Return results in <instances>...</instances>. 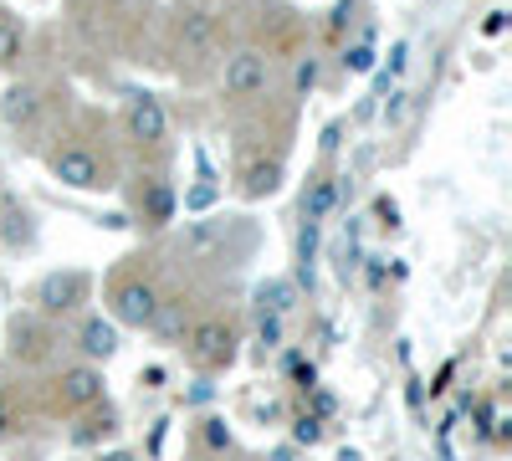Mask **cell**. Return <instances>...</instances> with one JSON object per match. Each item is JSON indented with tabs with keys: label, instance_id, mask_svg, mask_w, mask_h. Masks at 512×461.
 Wrapping results in <instances>:
<instances>
[{
	"label": "cell",
	"instance_id": "cell-1",
	"mask_svg": "<svg viewBox=\"0 0 512 461\" xmlns=\"http://www.w3.org/2000/svg\"><path fill=\"white\" fill-rule=\"evenodd\" d=\"M256 251V226L246 216H205L175 236V257L185 267H241Z\"/></svg>",
	"mask_w": 512,
	"mask_h": 461
},
{
	"label": "cell",
	"instance_id": "cell-2",
	"mask_svg": "<svg viewBox=\"0 0 512 461\" xmlns=\"http://www.w3.org/2000/svg\"><path fill=\"white\" fill-rule=\"evenodd\" d=\"M47 170H52L57 185L82 190V195L118 185V159H113V149H98L93 134H62L47 149Z\"/></svg>",
	"mask_w": 512,
	"mask_h": 461
},
{
	"label": "cell",
	"instance_id": "cell-3",
	"mask_svg": "<svg viewBox=\"0 0 512 461\" xmlns=\"http://www.w3.org/2000/svg\"><path fill=\"white\" fill-rule=\"evenodd\" d=\"M159 298H164V287L144 267V257H123V267L108 277V292H103L108 318L118 328H134V333H149V323L159 313Z\"/></svg>",
	"mask_w": 512,
	"mask_h": 461
},
{
	"label": "cell",
	"instance_id": "cell-4",
	"mask_svg": "<svg viewBox=\"0 0 512 461\" xmlns=\"http://www.w3.org/2000/svg\"><path fill=\"white\" fill-rule=\"evenodd\" d=\"M221 52V16L205 6V0H180L169 11V57L175 67L190 62V77H200Z\"/></svg>",
	"mask_w": 512,
	"mask_h": 461
},
{
	"label": "cell",
	"instance_id": "cell-5",
	"mask_svg": "<svg viewBox=\"0 0 512 461\" xmlns=\"http://www.w3.org/2000/svg\"><path fill=\"white\" fill-rule=\"evenodd\" d=\"M236 344H241V333H236V323L231 318H221V313H200L195 323H190V333H185V364L195 369V374H226L231 364H236Z\"/></svg>",
	"mask_w": 512,
	"mask_h": 461
},
{
	"label": "cell",
	"instance_id": "cell-6",
	"mask_svg": "<svg viewBox=\"0 0 512 461\" xmlns=\"http://www.w3.org/2000/svg\"><path fill=\"white\" fill-rule=\"evenodd\" d=\"M272 88V57L256 47V41H241L221 57V98L231 108H246V103H262Z\"/></svg>",
	"mask_w": 512,
	"mask_h": 461
},
{
	"label": "cell",
	"instance_id": "cell-7",
	"mask_svg": "<svg viewBox=\"0 0 512 461\" xmlns=\"http://www.w3.org/2000/svg\"><path fill=\"white\" fill-rule=\"evenodd\" d=\"M88 303H93V272H82V267L47 272V277H36V287H31V308L41 318H52V323L77 318Z\"/></svg>",
	"mask_w": 512,
	"mask_h": 461
},
{
	"label": "cell",
	"instance_id": "cell-8",
	"mask_svg": "<svg viewBox=\"0 0 512 461\" xmlns=\"http://www.w3.org/2000/svg\"><path fill=\"white\" fill-rule=\"evenodd\" d=\"M128 211H134V226L144 231H164L175 226L180 216V190L164 170H149V175H134V190H128Z\"/></svg>",
	"mask_w": 512,
	"mask_h": 461
},
{
	"label": "cell",
	"instance_id": "cell-9",
	"mask_svg": "<svg viewBox=\"0 0 512 461\" xmlns=\"http://www.w3.org/2000/svg\"><path fill=\"white\" fill-rule=\"evenodd\" d=\"M118 134L134 144V149H144V154L164 149V139H169V108L154 93H144V88L128 93L123 108H118Z\"/></svg>",
	"mask_w": 512,
	"mask_h": 461
},
{
	"label": "cell",
	"instance_id": "cell-10",
	"mask_svg": "<svg viewBox=\"0 0 512 461\" xmlns=\"http://www.w3.org/2000/svg\"><path fill=\"white\" fill-rule=\"evenodd\" d=\"M6 339H11V359L26 364V369L47 364V359L57 354V344H62V339H57V323H52V318H41L36 308H26V313L11 318Z\"/></svg>",
	"mask_w": 512,
	"mask_h": 461
},
{
	"label": "cell",
	"instance_id": "cell-11",
	"mask_svg": "<svg viewBox=\"0 0 512 461\" xmlns=\"http://www.w3.org/2000/svg\"><path fill=\"white\" fill-rule=\"evenodd\" d=\"M108 395V380H103V369L98 364H67L57 380H52V410H62V415H82L88 405H98Z\"/></svg>",
	"mask_w": 512,
	"mask_h": 461
},
{
	"label": "cell",
	"instance_id": "cell-12",
	"mask_svg": "<svg viewBox=\"0 0 512 461\" xmlns=\"http://www.w3.org/2000/svg\"><path fill=\"white\" fill-rule=\"evenodd\" d=\"M282 180H287V159H282V149H241V159H236V195L241 200H267V195H277L282 190Z\"/></svg>",
	"mask_w": 512,
	"mask_h": 461
},
{
	"label": "cell",
	"instance_id": "cell-13",
	"mask_svg": "<svg viewBox=\"0 0 512 461\" xmlns=\"http://www.w3.org/2000/svg\"><path fill=\"white\" fill-rule=\"evenodd\" d=\"M41 113H47V98H41L36 82H11V88L0 93V123H6L11 134L41 129Z\"/></svg>",
	"mask_w": 512,
	"mask_h": 461
},
{
	"label": "cell",
	"instance_id": "cell-14",
	"mask_svg": "<svg viewBox=\"0 0 512 461\" xmlns=\"http://www.w3.org/2000/svg\"><path fill=\"white\" fill-rule=\"evenodd\" d=\"M338 205H344V185H338V175L328 170H313L308 175V185H303V195H297V211H303V221H313V226H323Z\"/></svg>",
	"mask_w": 512,
	"mask_h": 461
},
{
	"label": "cell",
	"instance_id": "cell-15",
	"mask_svg": "<svg viewBox=\"0 0 512 461\" xmlns=\"http://www.w3.org/2000/svg\"><path fill=\"white\" fill-rule=\"evenodd\" d=\"M77 354L88 359V364H108L118 354V323L113 318H98V313L77 318Z\"/></svg>",
	"mask_w": 512,
	"mask_h": 461
},
{
	"label": "cell",
	"instance_id": "cell-16",
	"mask_svg": "<svg viewBox=\"0 0 512 461\" xmlns=\"http://www.w3.org/2000/svg\"><path fill=\"white\" fill-rule=\"evenodd\" d=\"M190 323H195V313H190V298H185V292H164V298H159V313H154V323H149V333H154L159 344H185Z\"/></svg>",
	"mask_w": 512,
	"mask_h": 461
},
{
	"label": "cell",
	"instance_id": "cell-17",
	"mask_svg": "<svg viewBox=\"0 0 512 461\" xmlns=\"http://www.w3.org/2000/svg\"><path fill=\"white\" fill-rule=\"evenodd\" d=\"M82 415H88V421H82V426L72 431V441H77V446H93V441H103V436H113V431H118V410H113L108 400L88 405Z\"/></svg>",
	"mask_w": 512,
	"mask_h": 461
},
{
	"label": "cell",
	"instance_id": "cell-18",
	"mask_svg": "<svg viewBox=\"0 0 512 461\" xmlns=\"http://www.w3.org/2000/svg\"><path fill=\"white\" fill-rule=\"evenodd\" d=\"M0 241L6 246H31V211L21 200H0Z\"/></svg>",
	"mask_w": 512,
	"mask_h": 461
},
{
	"label": "cell",
	"instance_id": "cell-19",
	"mask_svg": "<svg viewBox=\"0 0 512 461\" xmlns=\"http://www.w3.org/2000/svg\"><path fill=\"white\" fill-rule=\"evenodd\" d=\"M21 57H26V26L11 11H0V72H11Z\"/></svg>",
	"mask_w": 512,
	"mask_h": 461
},
{
	"label": "cell",
	"instance_id": "cell-20",
	"mask_svg": "<svg viewBox=\"0 0 512 461\" xmlns=\"http://www.w3.org/2000/svg\"><path fill=\"white\" fill-rule=\"evenodd\" d=\"M364 21V0H338L333 6V21H328V36L344 41V26H359Z\"/></svg>",
	"mask_w": 512,
	"mask_h": 461
},
{
	"label": "cell",
	"instance_id": "cell-21",
	"mask_svg": "<svg viewBox=\"0 0 512 461\" xmlns=\"http://www.w3.org/2000/svg\"><path fill=\"white\" fill-rule=\"evenodd\" d=\"M256 298H262V313H282V318H287V308H292V282H267Z\"/></svg>",
	"mask_w": 512,
	"mask_h": 461
},
{
	"label": "cell",
	"instance_id": "cell-22",
	"mask_svg": "<svg viewBox=\"0 0 512 461\" xmlns=\"http://www.w3.org/2000/svg\"><path fill=\"white\" fill-rule=\"evenodd\" d=\"M292 441H297V446H318V441H323V421H318L313 410H303V415L292 421Z\"/></svg>",
	"mask_w": 512,
	"mask_h": 461
},
{
	"label": "cell",
	"instance_id": "cell-23",
	"mask_svg": "<svg viewBox=\"0 0 512 461\" xmlns=\"http://www.w3.org/2000/svg\"><path fill=\"white\" fill-rule=\"evenodd\" d=\"M374 226H379L384 236H390V231H400V205H395L390 195H379V200H374Z\"/></svg>",
	"mask_w": 512,
	"mask_h": 461
},
{
	"label": "cell",
	"instance_id": "cell-24",
	"mask_svg": "<svg viewBox=\"0 0 512 461\" xmlns=\"http://www.w3.org/2000/svg\"><path fill=\"white\" fill-rule=\"evenodd\" d=\"M344 67L349 72H369L374 67V47H369V41H349V47H344Z\"/></svg>",
	"mask_w": 512,
	"mask_h": 461
},
{
	"label": "cell",
	"instance_id": "cell-25",
	"mask_svg": "<svg viewBox=\"0 0 512 461\" xmlns=\"http://www.w3.org/2000/svg\"><path fill=\"white\" fill-rule=\"evenodd\" d=\"M313 88H318V57L303 52V57H297V98H308Z\"/></svg>",
	"mask_w": 512,
	"mask_h": 461
},
{
	"label": "cell",
	"instance_id": "cell-26",
	"mask_svg": "<svg viewBox=\"0 0 512 461\" xmlns=\"http://www.w3.org/2000/svg\"><path fill=\"white\" fill-rule=\"evenodd\" d=\"M256 339H262V349H277V344H282V313H262V323H256Z\"/></svg>",
	"mask_w": 512,
	"mask_h": 461
},
{
	"label": "cell",
	"instance_id": "cell-27",
	"mask_svg": "<svg viewBox=\"0 0 512 461\" xmlns=\"http://www.w3.org/2000/svg\"><path fill=\"white\" fill-rule=\"evenodd\" d=\"M200 436H205V446H210V451H231V431H226V421H205V431H200Z\"/></svg>",
	"mask_w": 512,
	"mask_h": 461
},
{
	"label": "cell",
	"instance_id": "cell-28",
	"mask_svg": "<svg viewBox=\"0 0 512 461\" xmlns=\"http://www.w3.org/2000/svg\"><path fill=\"white\" fill-rule=\"evenodd\" d=\"M16 431H21V415H16L6 400H0V441H11Z\"/></svg>",
	"mask_w": 512,
	"mask_h": 461
},
{
	"label": "cell",
	"instance_id": "cell-29",
	"mask_svg": "<svg viewBox=\"0 0 512 461\" xmlns=\"http://www.w3.org/2000/svg\"><path fill=\"white\" fill-rule=\"evenodd\" d=\"M482 31H487V36H502V31H507V11H502V6H497V11H487Z\"/></svg>",
	"mask_w": 512,
	"mask_h": 461
},
{
	"label": "cell",
	"instance_id": "cell-30",
	"mask_svg": "<svg viewBox=\"0 0 512 461\" xmlns=\"http://www.w3.org/2000/svg\"><path fill=\"white\" fill-rule=\"evenodd\" d=\"M98 461H144V456L128 451V446H113V451H98Z\"/></svg>",
	"mask_w": 512,
	"mask_h": 461
},
{
	"label": "cell",
	"instance_id": "cell-31",
	"mask_svg": "<svg viewBox=\"0 0 512 461\" xmlns=\"http://www.w3.org/2000/svg\"><path fill=\"white\" fill-rule=\"evenodd\" d=\"M338 139H344V123H328V129H323V154H333Z\"/></svg>",
	"mask_w": 512,
	"mask_h": 461
},
{
	"label": "cell",
	"instance_id": "cell-32",
	"mask_svg": "<svg viewBox=\"0 0 512 461\" xmlns=\"http://www.w3.org/2000/svg\"><path fill=\"white\" fill-rule=\"evenodd\" d=\"M313 410H318V415H333V395L318 390V395H313Z\"/></svg>",
	"mask_w": 512,
	"mask_h": 461
},
{
	"label": "cell",
	"instance_id": "cell-33",
	"mask_svg": "<svg viewBox=\"0 0 512 461\" xmlns=\"http://www.w3.org/2000/svg\"><path fill=\"white\" fill-rule=\"evenodd\" d=\"M0 400H6V385H0Z\"/></svg>",
	"mask_w": 512,
	"mask_h": 461
}]
</instances>
